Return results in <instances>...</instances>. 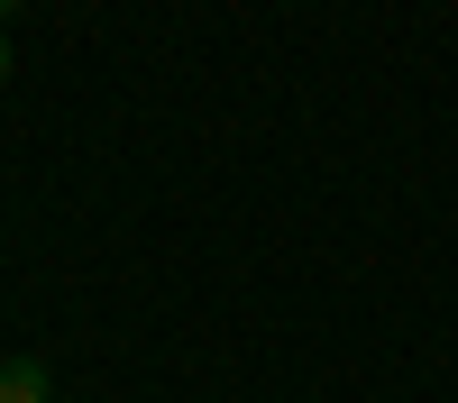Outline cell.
I'll use <instances>...</instances> for the list:
<instances>
[{"mask_svg":"<svg viewBox=\"0 0 458 403\" xmlns=\"http://www.w3.org/2000/svg\"><path fill=\"white\" fill-rule=\"evenodd\" d=\"M0 83H10V37H0Z\"/></svg>","mask_w":458,"mask_h":403,"instance_id":"7a4b0ae2","label":"cell"},{"mask_svg":"<svg viewBox=\"0 0 458 403\" xmlns=\"http://www.w3.org/2000/svg\"><path fill=\"white\" fill-rule=\"evenodd\" d=\"M10 10H19V0H0V19H10Z\"/></svg>","mask_w":458,"mask_h":403,"instance_id":"3957f363","label":"cell"},{"mask_svg":"<svg viewBox=\"0 0 458 403\" xmlns=\"http://www.w3.org/2000/svg\"><path fill=\"white\" fill-rule=\"evenodd\" d=\"M0 403H55V376L37 357H0Z\"/></svg>","mask_w":458,"mask_h":403,"instance_id":"6da1fadb","label":"cell"}]
</instances>
